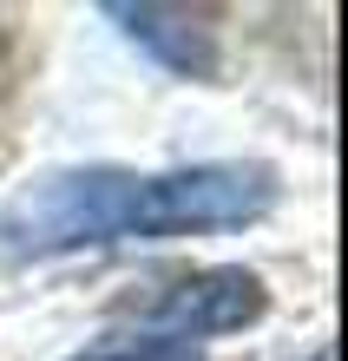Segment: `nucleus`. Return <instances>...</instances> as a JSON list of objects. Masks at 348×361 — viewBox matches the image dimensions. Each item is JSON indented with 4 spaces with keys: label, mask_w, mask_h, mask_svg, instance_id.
Listing matches in <instances>:
<instances>
[{
    "label": "nucleus",
    "mask_w": 348,
    "mask_h": 361,
    "mask_svg": "<svg viewBox=\"0 0 348 361\" xmlns=\"http://www.w3.org/2000/svg\"><path fill=\"white\" fill-rule=\"evenodd\" d=\"M263 309H270L263 276L244 269V263H217V269H198L184 283H171L164 302L151 309V322L171 342H204V335H230V329L263 322Z\"/></svg>",
    "instance_id": "obj_2"
},
{
    "label": "nucleus",
    "mask_w": 348,
    "mask_h": 361,
    "mask_svg": "<svg viewBox=\"0 0 348 361\" xmlns=\"http://www.w3.org/2000/svg\"><path fill=\"white\" fill-rule=\"evenodd\" d=\"M73 361H198V348L171 342V335H138V342H92Z\"/></svg>",
    "instance_id": "obj_4"
},
{
    "label": "nucleus",
    "mask_w": 348,
    "mask_h": 361,
    "mask_svg": "<svg viewBox=\"0 0 348 361\" xmlns=\"http://www.w3.org/2000/svg\"><path fill=\"white\" fill-rule=\"evenodd\" d=\"M105 13L178 79H217V27H204V13H191V7H125V0H112Z\"/></svg>",
    "instance_id": "obj_3"
},
{
    "label": "nucleus",
    "mask_w": 348,
    "mask_h": 361,
    "mask_svg": "<svg viewBox=\"0 0 348 361\" xmlns=\"http://www.w3.org/2000/svg\"><path fill=\"white\" fill-rule=\"evenodd\" d=\"M276 210V171L250 158L178 164V171H119L85 164L27 184L0 204V257H59L132 237H191V230H236Z\"/></svg>",
    "instance_id": "obj_1"
}]
</instances>
